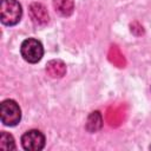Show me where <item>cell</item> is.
I'll return each mask as SVG.
<instances>
[{
  "label": "cell",
  "instance_id": "6",
  "mask_svg": "<svg viewBox=\"0 0 151 151\" xmlns=\"http://www.w3.org/2000/svg\"><path fill=\"white\" fill-rule=\"evenodd\" d=\"M125 116H126V112H125L124 106L122 105L111 106L106 112V122L109 123V125L116 127V126H119L124 122Z\"/></svg>",
  "mask_w": 151,
  "mask_h": 151
},
{
  "label": "cell",
  "instance_id": "2",
  "mask_svg": "<svg viewBox=\"0 0 151 151\" xmlns=\"http://www.w3.org/2000/svg\"><path fill=\"white\" fill-rule=\"evenodd\" d=\"M0 117H1V122L4 125L15 126L21 119V110L14 100L6 99L1 103Z\"/></svg>",
  "mask_w": 151,
  "mask_h": 151
},
{
  "label": "cell",
  "instance_id": "11",
  "mask_svg": "<svg viewBox=\"0 0 151 151\" xmlns=\"http://www.w3.org/2000/svg\"><path fill=\"white\" fill-rule=\"evenodd\" d=\"M0 147L4 150H15V142L12 134L2 131L0 134Z\"/></svg>",
  "mask_w": 151,
  "mask_h": 151
},
{
  "label": "cell",
  "instance_id": "10",
  "mask_svg": "<svg viewBox=\"0 0 151 151\" xmlns=\"http://www.w3.org/2000/svg\"><path fill=\"white\" fill-rule=\"evenodd\" d=\"M107 57H109V60H110L113 65H116L117 67H120V68L125 67V65H126V60H125L123 53L120 52V50H119L116 45H113V46L110 47Z\"/></svg>",
  "mask_w": 151,
  "mask_h": 151
},
{
  "label": "cell",
  "instance_id": "3",
  "mask_svg": "<svg viewBox=\"0 0 151 151\" xmlns=\"http://www.w3.org/2000/svg\"><path fill=\"white\" fill-rule=\"evenodd\" d=\"M20 53L27 63L35 64V63L40 61V59L42 58L44 47L39 40L28 38L22 41V44L20 46Z\"/></svg>",
  "mask_w": 151,
  "mask_h": 151
},
{
  "label": "cell",
  "instance_id": "9",
  "mask_svg": "<svg viewBox=\"0 0 151 151\" xmlns=\"http://www.w3.org/2000/svg\"><path fill=\"white\" fill-rule=\"evenodd\" d=\"M103 126V117L99 111L91 112L86 120V129L88 132H97Z\"/></svg>",
  "mask_w": 151,
  "mask_h": 151
},
{
  "label": "cell",
  "instance_id": "4",
  "mask_svg": "<svg viewBox=\"0 0 151 151\" xmlns=\"http://www.w3.org/2000/svg\"><path fill=\"white\" fill-rule=\"evenodd\" d=\"M21 145L28 151H39L45 146V136L38 130H29L21 137Z\"/></svg>",
  "mask_w": 151,
  "mask_h": 151
},
{
  "label": "cell",
  "instance_id": "8",
  "mask_svg": "<svg viewBox=\"0 0 151 151\" xmlns=\"http://www.w3.org/2000/svg\"><path fill=\"white\" fill-rule=\"evenodd\" d=\"M53 6L60 15L70 17L74 9V1L73 0H53Z\"/></svg>",
  "mask_w": 151,
  "mask_h": 151
},
{
  "label": "cell",
  "instance_id": "1",
  "mask_svg": "<svg viewBox=\"0 0 151 151\" xmlns=\"http://www.w3.org/2000/svg\"><path fill=\"white\" fill-rule=\"evenodd\" d=\"M21 15H22L21 5L17 0H1L0 18L4 25L13 26L18 24L21 19Z\"/></svg>",
  "mask_w": 151,
  "mask_h": 151
},
{
  "label": "cell",
  "instance_id": "5",
  "mask_svg": "<svg viewBox=\"0 0 151 151\" xmlns=\"http://www.w3.org/2000/svg\"><path fill=\"white\" fill-rule=\"evenodd\" d=\"M31 19L38 25H45L48 22V13L44 5L39 2H33L29 6Z\"/></svg>",
  "mask_w": 151,
  "mask_h": 151
},
{
  "label": "cell",
  "instance_id": "7",
  "mask_svg": "<svg viewBox=\"0 0 151 151\" xmlns=\"http://www.w3.org/2000/svg\"><path fill=\"white\" fill-rule=\"evenodd\" d=\"M46 72L51 78H61L66 73V65L59 59L50 60L46 65Z\"/></svg>",
  "mask_w": 151,
  "mask_h": 151
},
{
  "label": "cell",
  "instance_id": "12",
  "mask_svg": "<svg viewBox=\"0 0 151 151\" xmlns=\"http://www.w3.org/2000/svg\"><path fill=\"white\" fill-rule=\"evenodd\" d=\"M131 31H132L134 34L139 35V34H142V33H143V27H142L138 22H133V24L131 25Z\"/></svg>",
  "mask_w": 151,
  "mask_h": 151
}]
</instances>
